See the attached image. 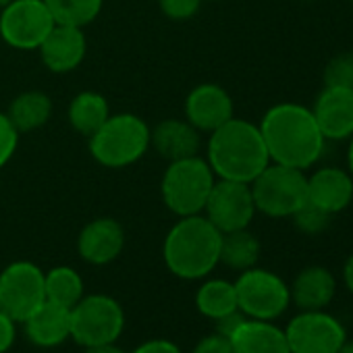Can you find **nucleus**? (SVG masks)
Listing matches in <instances>:
<instances>
[{"label": "nucleus", "mask_w": 353, "mask_h": 353, "mask_svg": "<svg viewBox=\"0 0 353 353\" xmlns=\"http://www.w3.org/2000/svg\"><path fill=\"white\" fill-rule=\"evenodd\" d=\"M258 127L270 162L307 170L324 154L326 139L310 106L279 102L264 112Z\"/></svg>", "instance_id": "obj_1"}, {"label": "nucleus", "mask_w": 353, "mask_h": 353, "mask_svg": "<svg viewBox=\"0 0 353 353\" xmlns=\"http://www.w3.org/2000/svg\"><path fill=\"white\" fill-rule=\"evenodd\" d=\"M204 158L216 174V179L239 183H252L270 164L260 127L237 117L208 133Z\"/></svg>", "instance_id": "obj_2"}, {"label": "nucleus", "mask_w": 353, "mask_h": 353, "mask_svg": "<svg viewBox=\"0 0 353 353\" xmlns=\"http://www.w3.org/2000/svg\"><path fill=\"white\" fill-rule=\"evenodd\" d=\"M223 233L204 216L176 221L162 243V260L170 274L183 281H202L221 264Z\"/></svg>", "instance_id": "obj_3"}, {"label": "nucleus", "mask_w": 353, "mask_h": 353, "mask_svg": "<svg viewBox=\"0 0 353 353\" xmlns=\"http://www.w3.org/2000/svg\"><path fill=\"white\" fill-rule=\"evenodd\" d=\"M152 127L133 112H117L88 137L92 158L104 168H127L150 152Z\"/></svg>", "instance_id": "obj_4"}, {"label": "nucleus", "mask_w": 353, "mask_h": 353, "mask_svg": "<svg viewBox=\"0 0 353 353\" xmlns=\"http://www.w3.org/2000/svg\"><path fill=\"white\" fill-rule=\"evenodd\" d=\"M214 183L216 174L200 154L174 160L168 162L166 170L162 172L160 198L162 204L179 219L202 214Z\"/></svg>", "instance_id": "obj_5"}, {"label": "nucleus", "mask_w": 353, "mask_h": 353, "mask_svg": "<svg viewBox=\"0 0 353 353\" xmlns=\"http://www.w3.org/2000/svg\"><path fill=\"white\" fill-rule=\"evenodd\" d=\"M256 210L268 219H291L307 202V174L270 162L250 183Z\"/></svg>", "instance_id": "obj_6"}, {"label": "nucleus", "mask_w": 353, "mask_h": 353, "mask_svg": "<svg viewBox=\"0 0 353 353\" xmlns=\"http://www.w3.org/2000/svg\"><path fill=\"white\" fill-rule=\"evenodd\" d=\"M125 322V310L112 295L85 293L71 307V339L79 347L117 343Z\"/></svg>", "instance_id": "obj_7"}, {"label": "nucleus", "mask_w": 353, "mask_h": 353, "mask_svg": "<svg viewBox=\"0 0 353 353\" xmlns=\"http://www.w3.org/2000/svg\"><path fill=\"white\" fill-rule=\"evenodd\" d=\"M237 305L245 318L254 320H276L291 305L289 285L272 270L248 268L239 272L235 281Z\"/></svg>", "instance_id": "obj_8"}, {"label": "nucleus", "mask_w": 353, "mask_h": 353, "mask_svg": "<svg viewBox=\"0 0 353 353\" xmlns=\"http://www.w3.org/2000/svg\"><path fill=\"white\" fill-rule=\"evenodd\" d=\"M46 301L44 270L30 260H15L0 270V310L21 324Z\"/></svg>", "instance_id": "obj_9"}, {"label": "nucleus", "mask_w": 353, "mask_h": 353, "mask_svg": "<svg viewBox=\"0 0 353 353\" xmlns=\"http://www.w3.org/2000/svg\"><path fill=\"white\" fill-rule=\"evenodd\" d=\"M54 26L44 0H11L0 11V38L15 50H38Z\"/></svg>", "instance_id": "obj_10"}, {"label": "nucleus", "mask_w": 353, "mask_h": 353, "mask_svg": "<svg viewBox=\"0 0 353 353\" xmlns=\"http://www.w3.org/2000/svg\"><path fill=\"white\" fill-rule=\"evenodd\" d=\"M285 336L291 353H339L347 330L324 310H301L285 326Z\"/></svg>", "instance_id": "obj_11"}, {"label": "nucleus", "mask_w": 353, "mask_h": 353, "mask_svg": "<svg viewBox=\"0 0 353 353\" xmlns=\"http://www.w3.org/2000/svg\"><path fill=\"white\" fill-rule=\"evenodd\" d=\"M221 233L250 229L258 214L250 183L216 179L202 212Z\"/></svg>", "instance_id": "obj_12"}, {"label": "nucleus", "mask_w": 353, "mask_h": 353, "mask_svg": "<svg viewBox=\"0 0 353 353\" xmlns=\"http://www.w3.org/2000/svg\"><path fill=\"white\" fill-rule=\"evenodd\" d=\"M185 119L200 131L212 133L227 121L235 117V104L231 94L219 83H200L196 85L183 104Z\"/></svg>", "instance_id": "obj_13"}, {"label": "nucleus", "mask_w": 353, "mask_h": 353, "mask_svg": "<svg viewBox=\"0 0 353 353\" xmlns=\"http://www.w3.org/2000/svg\"><path fill=\"white\" fill-rule=\"evenodd\" d=\"M125 250V229L110 216L90 221L77 235V254L92 266L114 262Z\"/></svg>", "instance_id": "obj_14"}, {"label": "nucleus", "mask_w": 353, "mask_h": 353, "mask_svg": "<svg viewBox=\"0 0 353 353\" xmlns=\"http://www.w3.org/2000/svg\"><path fill=\"white\" fill-rule=\"evenodd\" d=\"M312 112L326 141H343L353 135V90L324 85Z\"/></svg>", "instance_id": "obj_15"}, {"label": "nucleus", "mask_w": 353, "mask_h": 353, "mask_svg": "<svg viewBox=\"0 0 353 353\" xmlns=\"http://www.w3.org/2000/svg\"><path fill=\"white\" fill-rule=\"evenodd\" d=\"M42 65L50 73H71L75 71L88 54V40L81 28L57 23L52 32L44 38L38 48Z\"/></svg>", "instance_id": "obj_16"}, {"label": "nucleus", "mask_w": 353, "mask_h": 353, "mask_svg": "<svg viewBox=\"0 0 353 353\" xmlns=\"http://www.w3.org/2000/svg\"><path fill=\"white\" fill-rule=\"evenodd\" d=\"M307 202L328 214L343 212L353 202V176L341 166H320L307 176Z\"/></svg>", "instance_id": "obj_17"}, {"label": "nucleus", "mask_w": 353, "mask_h": 353, "mask_svg": "<svg viewBox=\"0 0 353 353\" xmlns=\"http://www.w3.org/2000/svg\"><path fill=\"white\" fill-rule=\"evenodd\" d=\"M150 148L166 162L198 156L202 133L188 119H164L152 127Z\"/></svg>", "instance_id": "obj_18"}, {"label": "nucleus", "mask_w": 353, "mask_h": 353, "mask_svg": "<svg viewBox=\"0 0 353 353\" xmlns=\"http://www.w3.org/2000/svg\"><path fill=\"white\" fill-rule=\"evenodd\" d=\"M21 324L28 341L42 349L61 347L71 339V310L52 301H44Z\"/></svg>", "instance_id": "obj_19"}, {"label": "nucleus", "mask_w": 353, "mask_h": 353, "mask_svg": "<svg viewBox=\"0 0 353 353\" xmlns=\"http://www.w3.org/2000/svg\"><path fill=\"white\" fill-rule=\"evenodd\" d=\"M229 341L235 353H291L285 328L270 320L245 318Z\"/></svg>", "instance_id": "obj_20"}, {"label": "nucleus", "mask_w": 353, "mask_h": 353, "mask_svg": "<svg viewBox=\"0 0 353 353\" xmlns=\"http://www.w3.org/2000/svg\"><path fill=\"white\" fill-rule=\"evenodd\" d=\"M291 301L299 310H324L336 293V281L324 266H305L293 279Z\"/></svg>", "instance_id": "obj_21"}, {"label": "nucleus", "mask_w": 353, "mask_h": 353, "mask_svg": "<svg viewBox=\"0 0 353 353\" xmlns=\"http://www.w3.org/2000/svg\"><path fill=\"white\" fill-rule=\"evenodd\" d=\"M7 117L19 133H30L44 127L52 117V98L42 90H28L13 98Z\"/></svg>", "instance_id": "obj_22"}, {"label": "nucleus", "mask_w": 353, "mask_h": 353, "mask_svg": "<svg viewBox=\"0 0 353 353\" xmlns=\"http://www.w3.org/2000/svg\"><path fill=\"white\" fill-rule=\"evenodd\" d=\"M108 117H110L108 100L100 92H92V90L75 94L67 108L69 125L83 137H90L94 131H98Z\"/></svg>", "instance_id": "obj_23"}, {"label": "nucleus", "mask_w": 353, "mask_h": 353, "mask_svg": "<svg viewBox=\"0 0 353 353\" xmlns=\"http://www.w3.org/2000/svg\"><path fill=\"white\" fill-rule=\"evenodd\" d=\"M196 310L208 320H221L239 310L235 283L227 279H202L196 291Z\"/></svg>", "instance_id": "obj_24"}, {"label": "nucleus", "mask_w": 353, "mask_h": 353, "mask_svg": "<svg viewBox=\"0 0 353 353\" xmlns=\"http://www.w3.org/2000/svg\"><path fill=\"white\" fill-rule=\"evenodd\" d=\"M260 239L250 229H239L231 233H223L221 241V264L231 270L243 272L248 268L258 266L260 260Z\"/></svg>", "instance_id": "obj_25"}, {"label": "nucleus", "mask_w": 353, "mask_h": 353, "mask_svg": "<svg viewBox=\"0 0 353 353\" xmlns=\"http://www.w3.org/2000/svg\"><path fill=\"white\" fill-rule=\"evenodd\" d=\"M44 289L46 301H52L67 310H71L85 295L83 276L73 266H54L52 270L44 272Z\"/></svg>", "instance_id": "obj_26"}, {"label": "nucleus", "mask_w": 353, "mask_h": 353, "mask_svg": "<svg viewBox=\"0 0 353 353\" xmlns=\"http://www.w3.org/2000/svg\"><path fill=\"white\" fill-rule=\"evenodd\" d=\"M54 21L61 26L88 28L102 13L104 0H44Z\"/></svg>", "instance_id": "obj_27"}, {"label": "nucleus", "mask_w": 353, "mask_h": 353, "mask_svg": "<svg viewBox=\"0 0 353 353\" xmlns=\"http://www.w3.org/2000/svg\"><path fill=\"white\" fill-rule=\"evenodd\" d=\"M291 219L303 235H320L328 229L332 214H328V212L320 210L318 206L305 202Z\"/></svg>", "instance_id": "obj_28"}, {"label": "nucleus", "mask_w": 353, "mask_h": 353, "mask_svg": "<svg viewBox=\"0 0 353 353\" xmlns=\"http://www.w3.org/2000/svg\"><path fill=\"white\" fill-rule=\"evenodd\" d=\"M324 85L353 90V52H343L326 65Z\"/></svg>", "instance_id": "obj_29"}, {"label": "nucleus", "mask_w": 353, "mask_h": 353, "mask_svg": "<svg viewBox=\"0 0 353 353\" xmlns=\"http://www.w3.org/2000/svg\"><path fill=\"white\" fill-rule=\"evenodd\" d=\"M19 131L7 117V112H0V170H3L19 148Z\"/></svg>", "instance_id": "obj_30"}, {"label": "nucleus", "mask_w": 353, "mask_h": 353, "mask_svg": "<svg viewBox=\"0 0 353 353\" xmlns=\"http://www.w3.org/2000/svg\"><path fill=\"white\" fill-rule=\"evenodd\" d=\"M158 7L170 21H190L198 15L202 0H158Z\"/></svg>", "instance_id": "obj_31"}, {"label": "nucleus", "mask_w": 353, "mask_h": 353, "mask_svg": "<svg viewBox=\"0 0 353 353\" xmlns=\"http://www.w3.org/2000/svg\"><path fill=\"white\" fill-rule=\"evenodd\" d=\"M192 353H235V351L227 336L212 332V334H206L204 339H200L196 343V347L192 349Z\"/></svg>", "instance_id": "obj_32"}, {"label": "nucleus", "mask_w": 353, "mask_h": 353, "mask_svg": "<svg viewBox=\"0 0 353 353\" xmlns=\"http://www.w3.org/2000/svg\"><path fill=\"white\" fill-rule=\"evenodd\" d=\"M17 341V322L0 310V353H9Z\"/></svg>", "instance_id": "obj_33"}, {"label": "nucleus", "mask_w": 353, "mask_h": 353, "mask_svg": "<svg viewBox=\"0 0 353 353\" xmlns=\"http://www.w3.org/2000/svg\"><path fill=\"white\" fill-rule=\"evenodd\" d=\"M131 353H183V349L168 339H150L137 345Z\"/></svg>", "instance_id": "obj_34"}, {"label": "nucleus", "mask_w": 353, "mask_h": 353, "mask_svg": "<svg viewBox=\"0 0 353 353\" xmlns=\"http://www.w3.org/2000/svg\"><path fill=\"white\" fill-rule=\"evenodd\" d=\"M243 320H245V316L237 310V312H233V314H229V316H225V318L216 320V332L229 339V336L235 332V328H237Z\"/></svg>", "instance_id": "obj_35"}, {"label": "nucleus", "mask_w": 353, "mask_h": 353, "mask_svg": "<svg viewBox=\"0 0 353 353\" xmlns=\"http://www.w3.org/2000/svg\"><path fill=\"white\" fill-rule=\"evenodd\" d=\"M83 353H127V351H125V349H121L117 343H104V345L83 347Z\"/></svg>", "instance_id": "obj_36"}, {"label": "nucleus", "mask_w": 353, "mask_h": 353, "mask_svg": "<svg viewBox=\"0 0 353 353\" xmlns=\"http://www.w3.org/2000/svg\"><path fill=\"white\" fill-rule=\"evenodd\" d=\"M343 281H345L347 291L353 295V254L347 258V262H345V266H343Z\"/></svg>", "instance_id": "obj_37"}, {"label": "nucleus", "mask_w": 353, "mask_h": 353, "mask_svg": "<svg viewBox=\"0 0 353 353\" xmlns=\"http://www.w3.org/2000/svg\"><path fill=\"white\" fill-rule=\"evenodd\" d=\"M347 170L353 176V135L349 137V148H347Z\"/></svg>", "instance_id": "obj_38"}, {"label": "nucleus", "mask_w": 353, "mask_h": 353, "mask_svg": "<svg viewBox=\"0 0 353 353\" xmlns=\"http://www.w3.org/2000/svg\"><path fill=\"white\" fill-rule=\"evenodd\" d=\"M339 353H353V341H345Z\"/></svg>", "instance_id": "obj_39"}, {"label": "nucleus", "mask_w": 353, "mask_h": 353, "mask_svg": "<svg viewBox=\"0 0 353 353\" xmlns=\"http://www.w3.org/2000/svg\"><path fill=\"white\" fill-rule=\"evenodd\" d=\"M9 3H11V0H0V11H3Z\"/></svg>", "instance_id": "obj_40"}, {"label": "nucleus", "mask_w": 353, "mask_h": 353, "mask_svg": "<svg viewBox=\"0 0 353 353\" xmlns=\"http://www.w3.org/2000/svg\"><path fill=\"white\" fill-rule=\"evenodd\" d=\"M202 3H221V0H202Z\"/></svg>", "instance_id": "obj_41"}, {"label": "nucleus", "mask_w": 353, "mask_h": 353, "mask_svg": "<svg viewBox=\"0 0 353 353\" xmlns=\"http://www.w3.org/2000/svg\"><path fill=\"white\" fill-rule=\"evenodd\" d=\"M305 3H316V0H305Z\"/></svg>", "instance_id": "obj_42"}, {"label": "nucleus", "mask_w": 353, "mask_h": 353, "mask_svg": "<svg viewBox=\"0 0 353 353\" xmlns=\"http://www.w3.org/2000/svg\"><path fill=\"white\" fill-rule=\"evenodd\" d=\"M351 3H353V0H351Z\"/></svg>", "instance_id": "obj_43"}]
</instances>
